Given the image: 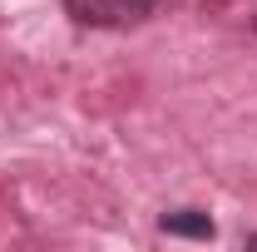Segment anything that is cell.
I'll return each instance as SVG.
<instances>
[{
  "mask_svg": "<svg viewBox=\"0 0 257 252\" xmlns=\"http://www.w3.org/2000/svg\"><path fill=\"white\" fill-rule=\"evenodd\" d=\"M159 0H64L69 20L74 25H89V30H119V25H134L154 10Z\"/></svg>",
  "mask_w": 257,
  "mask_h": 252,
  "instance_id": "6da1fadb",
  "label": "cell"
},
{
  "mask_svg": "<svg viewBox=\"0 0 257 252\" xmlns=\"http://www.w3.org/2000/svg\"><path fill=\"white\" fill-rule=\"evenodd\" d=\"M159 227H163V232H173V237H213V218H208V213H198V208L163 213Z\"/></svg>",
  "mask_w": 257,
  "mask_h": 252,
  "instance_id": "7a4b0ae2",
  "label": "cell"
}]
</instances>
